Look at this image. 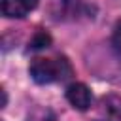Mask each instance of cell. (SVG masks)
I'll return each mask as SVG.
<instances>
[{
	"label": "cell",
	"instance_id": "1",
	"mask_svg": "<svg viewBox=\"0 0 121 121\" xmlns=\"http://www.w3.org/2000/svg\"><path fill=\"white\" fill-rule=\"evenodd\" d=\"M30 76L36 83L64 81L72 76V66L64 57H57V59L36 57L30 62Z\"/></svg>",
	"mask_w": 121,
	"mask_h": 121
},
{
	"label": "cell",
	"instance_id": "2",
	"mask_svg": "<svg viewBox=\"0 0 121 121\" xmlns=\"http://www.w3.org/2000/svg\"><path fill=\"white\" fill-rule=\"evenodd\" d=\"M59 11L57 17L62 21H79V19H91L95 13V8L87 4L85 0H59Z\"/></svg>",
	"mask_w": 121,
	"mask_h": 121
},
{
	"label": "cell",
	"instance_id": "3",
	"mask_svg": "<svg viewBox=\"0 0 121 121\" xmlns=\"http://www.w3.org/2000/svg\"><path fill=\"white\" fill-rule=\"evenodd\" d=\"M38 6V0H2V13L8 19H21Z\"/></svg>",
	"mask_w": 121,
	"mask_h": 121
},
{
	"label": "cell",
	"instance_id": "4",
	"mask_svg": "<svg viewBox=\"0 0 121 121\" xmlns=\"http://www.w3.org/2000/svg\"><path fill=\"white\" fill-rule=\"evenodd\" d=\"M66 98L76 110H87L91 106V91L85 83H72L66 89Z\"/></svg>",
	"mask_w": 121,
	"mask_h": 121
},
{
	"label": "cell",
	"instance_id": "5",
	"mask_svg": "<svg viewBox=\"0 0 121 121\" xmlns=\"http://www.w3.org/2000/svg\"><path fill=\"white\" fill-rule=\"evenodd\" d=\"M102 104H104V110H106L112 117L121 119V96L110 95V96H106V98L102 100Z\"/></svg>",
	"mask_w": 121,
	"mask_h": 121
},
{
	"label": "cell",
	"instance_id": "6",
	"mask_svg": "<svg viewBox=\"0 0 121 121\" xmlns=\"http://www.w3.org/2000/svg\"><path fill=\"white\" fill-rule=\"evenodd\" d=\"M49 43H51V36L45 30H38L30 40V49H42V47H47Z\"/></svg>",
	"mask_w": 121,
	"mask_h": 121
},
{
	"label": "cell",
	"instance_id": "7",
	"mask_svg": "<svg viewBox=\"0 0 121 121\" xmlns=\"http://www.w3.org/2000/svg\"><path fill=\"white\" fill-rule=\"evenodd\" d=\"M112 43H113V49L117 51V55H121V23L115 25V30H113V36H112Z\"/></svg>",
	"mask_w": 121,
	"mask_h": 121
}]
</instances>
